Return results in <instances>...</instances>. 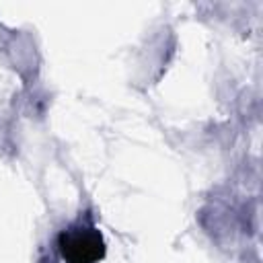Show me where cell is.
Returning a JSON list of instances; mask_svg holds the SVG:
<instances>
[{
    "mask_svg": "<svg viewBox=\"0 0 263 263\" xmlns=\"http://www.w3.org/2000/svg\"><path fill=\"white\" fill-rule=\"evenodd\" d=\"M58 247L66 263H99L105 255L101 232L90 224L64 230L58 238Z\"/></svg>",
    "mask_w": 263,
    "mask_h": 263,
    "instance_id": "cell-1",
    "label": "cell"
}]
</instances>
